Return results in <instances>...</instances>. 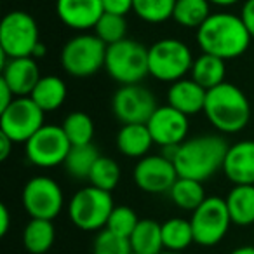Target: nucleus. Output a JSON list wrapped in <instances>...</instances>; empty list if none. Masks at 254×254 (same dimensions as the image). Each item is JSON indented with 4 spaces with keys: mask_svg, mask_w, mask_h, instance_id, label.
Masks as SVG:
<instances>
[{
    "mask_svg": "<svg viewBox=\"0 0 254 254\" xmlns=\"http://www.w3.org/2000/svg\"><path fill=\"white\" fill-rule=\"evenodd\" d=\"M40 42L39 25L30 12L12 11L0 23V53L2 61L14 58H32Z\"/></svg>",
    "mask_w": 254,
    "mask_h": 254,
    "instance_id": "6e6552de",
    "label": "nucleus"
},
{
    "mask_svg": "<svg viewBox=\"0 0 254 254\" xmlns=\"http://www.w3.org/2000/svg\"><path fill=\"white\" fill-rule=\"evenodd\" d=\"M132 178L136 187L146 193H169L180 174L173 160L160 153L139 159L132 171Z\"/></svg>",
    "mask_w": 254,
    "mask_h": 254,
    "instance_id": "4468645a",
    "label": "nucleus"
},
{
    "mask_svg": "<svg viewBox=\"0 0 254 254\" xmlns=\"http://www.w3.org/2000/svg\"><path fill=\"white\" fill-rule=\"evenodd\" d=\"M204 113L216 131L223 134H237L251 122V103L244 91L230 82L209 89Z\"/></svg>",
    "mask_w": 254,
    "mask_h": 254,
    "instance_id": "7ed1b4c3",
    "label": "nucleus"
},
{
    "mask_svg": "<svg viewBox=\"0 0 254 254\" xmlns=\"http://www.w3.org/2000/svg\"><path fill=\"white\" fill-rule=\"evenodd\" d=\"M105 70L120 85L139 84L146 75H150L148 49L132 39L112 44L106 49Z\"/></svg>",
    "mask_w": 254,
    "mask_h": 254,
    "instance_id": "20e7f679",
    "label": "nucleus"
},
{
    "mask_svg": "<svg viewBox=\"0 0 254 254\" xmlns=\"http://www.w3.org/2000/svg\"><path fill=\"white\" fill-rule=\"evenodd\" d=\"M191 228L195 244L202 247H212L226 237L232 225L225 198L211 195L193 212H191Z\"/></svg>",
    "mask_w": 254,
    "mask_h": 254,
    "instance_id": "1a4fd4ad",
    "label": "nucleus"
},
{
    "mask_svg": "<svg viewBox=\"0 0 254 254\" xmlns=\"http://www.w3.org/2000/svg\"><path fill=\"white\" fill-rule=\"evenodd\" d=\"M14 99H16L14 92H12L11 87H9V85L0 78V112L7 108Z\"/></svg>",
    "mask_w": 254,
    "mask_h": 254,
    "instance_id": "4c0bfd02",
    "label": "nucleus"
},
{
    "mask_svg": "<svg viewBox=\"0 0 254 254\" xmlns=\"http://www.w3.org/2000/svg\"><path fill=\"white\" fill-rule=\"evenodd\" d=\"M230 254H254V246H240L233 249Z\"/></svg>",
    "mask_w": 254,
    "mask_h": 254,
    "instance_id": "37998d69",
    "label": "nucleus"
},
{
    "mask_svg": "<svg viewBox=\"0 0 254 254\" xmlns=\"http://www.w3.org/2000/svg\"><path fill=\"white\" fill-rule=\"evenodd\" d=\"M105 12L126 16L132 11V0H101Z\"/></svg>",
    "mask_w": 254,
    "mask_h": 254,
    "instance_id": "c9c22d12",
    "label": "nucleus"
},
{
    "mask_svg": "<svg viewBox=\"0 0 254 254\" xmlns=\"http://www.w3.org/2000/svg\"><path fill=\"white\" fill-rule=\"evenodd\" d=\"M160 254H181V253H174V251H162Z\"/></svg>",
    "mask_w": 254,
    "mask_h": 254,
    "instance_id": "c03bdc74",
    "label": "nucleus"
},
{
    "mask_svg": "<svg viewBox=\"0 0 254 254\" xmlns=\"http://www.w3.org/2000/svg\"><path fill=\"white\" fill-rule=\"evenodd\" d=\"M115 209L112 191L101 190L92 185L84 187L71 197L68 216L71 223L82 232H99L106 228V223Z\"/></svg>",
    "mask_w": 254,
    "mask_h": 254,
    "instance_id": "0eeeda50",
    "label": "nucleus"
},
{
    "mask_svg": "<svg viewBox=\"0 0 254 254\" xmlns=\"http://www.w3.org/2000/svg\"><path fill=\"white\" fill-rule=\"evenodd\" d=\"M40 78L42 75L33 58H14L2 61V80L11 87L16 98L32 94Z\"/></svg>",
    "mask_w": 254,
    "mask_h": 254,
    "instance_id": "f3484780",
    "label": "nucleus"
},
{
    "mask_svg": "<svg viewBox=\"0 0 254 254\" xmlns=\"http://www.w3.org/2000/svg\"><path fill=\"white\" fill-rule=\"evenodd\" d=\"M228 145L218 134L188 138L176 148L174 166L181 178L205 181L223 169Z\"/></svg>",
    "mask_w": 254,
    "mask_h": 254,
    "instance_id": "f03ea898",
    "label": "nucleus"
},
{
    "mask_svg": "<svg viewBox=\"0 0 254 254\" xmlns=\"http://www.w3.org/2000/svg\"><path fill=\"white\" fill-rule=\"evenodd\" d=\"M197 42L202 53L228 61L246 54L253 37L240 16L232 12H214L197 30Z\"/></svg>",
    "mask_w": 254,
    "mask_h": 254,
    "instance_id": "f257e3e1",
    "label": "nucleus"
},
{
    "mask_svg": "<svg viewBox=\"0 0 254 254\" xmlns=\"http://www.w3.org/2000/svg\"><path fill=\"white\" fill-rule=\"evenodd\" d=\"M155 145L146 124H122L117 134V148L129 159H143Z\"/></svg>",
    "mask_w": 254,
    "mask_h": 254,
    "instance_id": "aec40b11",
    "label": "nucleus"
},
{
    "mask_svg": "<svg viewBox=\"0 0 254 254\" xmlns=\"http://www.w3.org/2000/svg\"><path fill=\"white\" fill-rule=\"evenodd\" d=\"M209 2H211V5H218V7H232L240 0H209Z\"/></svg>",
    "mask_w": 254,
    "mask_h": 254,
    "instance_id": "a19ab883",
    "label": "nucleus"
},
{
    "mask_svg": "<svg viewBox=\"0 0 254 254\" xmlns=\"http://www.w3.org/2000/svg\"><path fill=\"white\" fill-rule=\"evenodd\" d=\"M169 197L176 207L193 212L207 198V195H205V190L202 187V181L180 176L169 190Z\"/></svg>",
    "mask_w": 254,
    "mask_h": 254,
    "instance_id": "a878e982",
    "label": "nucleus"
},
{
    "mask_svg": "<svg viewBox=\"0 0 254 254\" xmlns=\"http://www.w3.org/2000/svg\"><path fill=\"white\" fill-rule=\"evenodd\" d=\"M131 251V242L127 237L117 235L108 228L99 230L92 242V254H129Z\"/></svg>",
    "mask_w": 254,
    "mask_h": 254,
    "instance_id": "72a5a7b5",
    "label": "nucleus"
},
{
    "mask_svg": "<svg viewBox=\"0 0 254 254\" xmlns=\"http://www.w3.org/2000/svg\"><path fill=\"white\" fill-rule=\"evenodd\" d=\"M71 143L64 134L63 127L46 124L25 143L26 159L37 167L49 169L64 164L70 153Z\"/></svg>",
    "mask_w": 254,
    "mask_h": 254,
    "instance_id": "9b49d317",
    "label": "nucleus"
},
{
    "mask_svg": "<svg viewBox=\"0 0 254 254\" xmlns=\"http://www.w3.org/2000/svg\"><path fill=\"white\" fill-rule=\"evenodd\" d=\"M190 117L178 112L171 105L159 106L146 122L155 145L167 148V146H178L188 139V129H190Z\"/></svg>",
    "mask_w": 254,
    "mask_h": 254,
    "instance_id": "2eb2a0df",
    "label": "nucleus"
},
{
    "mask_svg": "<svg viewBox=\"0 0 254 254\" xmlns=\"http://www.w3.org/2000/svg\"><path fill=\"white\" fill-rule=\"evenodd\" d=\"M176 0H132V11L139 19L152 25H159L173 19Z\"/></svg>",
    "mask_w": 254,
    "mask_h": 254,
    "instance_id": "7c9ffc66",
    "label": "nucleus"
},
{
    "mask_svg": "<svg viewBox=\"0 0 254 254\" xmlns=\"http://www.w3.org/2000/svg\"><path fill=\"white\" fill-rule=\"evenodd\" d=\"M157 108L153 92L139 84L120 85L112 98V110L122 124H146Z\"/></svg>",
    "mask_w": 254,
    "mask_h": 254,
    "instance_id": "ddd939ff",
    "label": "nucleus"
},
{
    "mask_svg": "<svg viewBox=\"0 0 254 254\" xmlns=\"http://www.w3.org/2000/svg\"><path fill=\"white\" fill-rule=\"evenodd\" d=\"M16 143L12 141L11 138H7L5 134L0 132V160H5L9 155H11V148L14 146Z\"/></svg>",
    "mask_w": 254,
    "mask_h": 254,
    "instance_id": "ea45409f",
    "label": "nucleus"
},
{
    "mask_svg": "<svg viewBox=\"0 0 254 254\" xmlns=\"http://www.w3.org/2000/svg\"><path fill=\"white\" fill-rule=\"evenodd\" d=\"M139 218L134 212V209L127 207V205H115V209L112 211L106 223V228L112 230L113 233L122 237H131V233L134 232V228L138 226Z\"/></svg>",
    "mask_w": 254,
    "mask_h": 254,
    "instance_id": "f704fd0d",
    "label": "nucleus"
},
{
    "mask_svg": "<svg viewBox=\"0 0 254 254\" xmlns=\"http://www.w3.org/2000/svg\"><path fill=\"white\" fill-rule=\"evenodd\" d=\"M162 240L164 249L181 253L187 249L190 244L195 242L193 228H191L190 219L185 218H171L162 223Z\"/></svg>",
    "mask_w": 254,
    "mask_h": 254,
    "instance_id": "cd10ccee",
    "label": "nucleus"
},
{
    "mask_svg": "<svg viewBox=\"0 0 254 254\" xmlns=\"http://www.w3.org/2000/svg\"><path fill=\"white\" fill-rule=\"evenodd\" d=\"M44 54H46V46H44V42H39L35 49H33L32 58H33V60H39V58H42Z\"/></svg>",
    "mask_w": 254,
    "mask_h": 254,
    "instance_id": "79ce46f5",
    "label": "nucleus"
},
{
    "mask_svg": "<svg viewBox=\"0 0 254 254\" xmlns=\"http://www.w3.org/2000/svg\"><path fill=\"white\" fill-rule=\"evenodd\" d=\"M64 134L70 139L71 146L75 145H89L94 138V122L84 112H71L70 115L64 117L63 124Z\"/></svg>",
    "mask_w": 254,
    "mask_h": 254,
    "instance_id": "c756f323",
    "label": "nucleus"
},
{
    "mask_svg": "<svg viewBox=\"0 0 254 254\" xmlns=\"http://www.w3.org/2000/svg\"><path fill=\"white\" fill-rule=\"evenodd\" d=\"M211 14L209 0H176L173 19L183 28L198 30Z\"/></svg>",
    "mask_w": 254,
    "mask_h": 254,
    "instance_id": "bb28decb",
    "label": "nucleus"
},
{
    "mask_svg": "<svg viewBox=\"0 0 254 254\" xmlns=\"http://www.w3.org/2000/svg\"><path fill=\"white\" fill-rule=\"evenodd\" d=\"M106 46L96 33H78L61 49V66L77 78L92 77L105 68Z\"/></svg>",
    "mask_w": 254,
    "mask_h": 254,
    "instance_id": "39448f33",
    "label": "nucleus"
},
{
    "mask_svg": "<svg viewBox=\"0 0 254 254\" xmlns=\"http://www.w3.org/2000/svg\"><path fill=\"white\" fill-rule=\"evenodd\" d=\"M129 254H139V253H134V251H131V253H129Z\"/></svg>",
    "mask_w": 254,
    "mask_h": 254,
    "instance_id": "a18cd8bd",
    "label": "nucleus"
},
{
    "mask_svg": "<svg viewBox=\"0 0 254 254\" xmlns=\"http://www.w3.org/2000/svg\"><path fill=\"white\" fill-rule=\"evenodd\" d=\"M191 49L180 39H162L148 47L150 75L160 82H178L185 78L193 66Z\"/></svg>",
    "mask_w": 254,
    "mask_h": 254,
    "instance_id": "423d86ee",
    "label": "nucleus"
},
{
    "mask_svg": "<svg viewBox=\"0 0 254 254\" xmlns=\"http://www.w3.org/2000/svg\"><path fill=\"white\" fill-rule=\"evenodd\" d=\"M68 96V87L64 80L56 75H44L32 91L30 98L44 110V112H54L61 108Z\"/></svg>",
    "mask_w": 254,
    "mask_h": 254,
    "instance_id": "4be33fe9",
    "label": "nucleus"
},
{
    "mask_svg": "<svg viewBox=\"0 0 254 254\" xmlns=\"http://www.w3.org/2000/svg\"><path fill=\"white\" fill-rule=\"evenodd\" d=\"M56 228L51 219L32 218L23 230V247L30 254H46L54 246Z\"/></svg>",
    "mask_w": 254,
    "mask_h": 254,
    "instance_id": "5701e85b",
    "label": "nucleus"
},
{
    "mask_svg": "<svg viewBox=\"0 0 254 254\" xmlns=\"http://www.w3.org/2000/svg\"><path fill=\"white\" fill-rule=\"evenodd\" d=\"M46 112L30 96L16 98L0 112V132L14 143H26L40 127L46 126Z\"/></svg>",
    "mask_w": 254,
    "mask_h": 254,
    "instance_id": "9d476101",
    "label": "nucleus"
},
{
    "mask_svg": "<svg viewBox=\"0 0 254 254\" xmlns=\"http://www.w3.org/2000/svg\"><path fill=\"white\" fill-rule=\"evenodd\" d=\"M98 159L99 153L92 143H89V145H75L70 148V153H68L63 166L70 176L77 178V180H87L89 174H91V169L94 167Z\"/></svg>",
    "mask_w": 254,
    "mask_h": 254,
    "instance_id": "c85d7f7f",
    "label": "nucleus"
},
{
    "mask_svg": "<svg viewBox=\"0 0 254 254\" xmlns=\"http://www.w3.org/2000/svg\"><path fill=\"white\" fill-rule=\"evenodd\" d=\"M11 226V212H9L7 205H0V237H5Z\"/></svg>",
    "mask_w": 254,
    "mask_h": 254,
    "instance_id": "58836bf2",
    "label": "nucleus"
},
{
    "mask_svg": "<svg viewBox=\"0 0 254 254\" xmlns=\"http://www.w3.org/2000/svg\"><path fill=\"white\" fill-rule=\"evenodd\" d=\"M239 16L242 18L247 32H249V35L253 37V40H254V0H246V2H244Z\"/></svg>",
    "mask_w": 254,
    "mask_h": 254,
    "instance_id": "e433bc0d",
    "label": "nucleus"
},
{
    "mask_svg": "<svg viewBox=\"0 0 254 254\" xmlns=\"http://www.w3.org/2000/svg\"><path fill=\"white\" fill-rule=\"evenodd\" d=\"M223 173L233 185H254V141L244 139L230 145Z\"/></svg>",
    "mask_w": 254,
    "mask_h": 254,
    "instance_id": "a211bd4d",
    "label": "nucleus"
},
{
    "mask_svg": "<svg viewBox=\"0 0 254 254\" xmlns=\"http://www.w3.org/2000/svg\"><path fill=\"white\" fill-rule=\"evenodd\" d=\"M56 14L71 30H94L105 14L101 0H56Z\"/></svg>",
    "mask_w": 254,
    "mask_h": 254,
    "instance_id": "dca6fc26",
    "label": "nucleus"
},
{
    "mask_svg": "<svg viewBox=\"0 0 254 254\" xmlns=\"http://www.w3.org/2000/svg\"><path fill=\"white\" fill-rule=\"evenodd\" d=\"M131 249L139 254H160L164 249L162 223L153 219H139L138 226L129 237Z\"/></svg>",
    "mask_w": 254,
    "mask_h": 254,
    "instance_id": "b1692460",
    "label": "nucleus"
},
{
    "mask_svg": "<svg viewBox=\"0 0 254 254\" xmlns=\"http://www.w3.org/2000/svg\"><path fill=\"white\" fill-rule=\"evenodd\" d=\"M225 75H226L225 60L207 53H202L198 58H195L193 66H191L190 71V77L198 85H202L205 91L214 89L216 85L223 84L225 82Z\"/></svg>",
    "mask_w": 254,
    "mask_h": 254,
    "instance_id": "393cba45",
    "label": "nucleus"
},
{
    "mask_svg": "<svg viewBox=\"0 0 254 254\" xmlns=\"http://www.w3.org/2000/svg\"><path fill=\"white\" fill-rule=\"evenodd\" d=\"M205 98H207V91L202 85H198L191 77H185L178 82H173L167 91V105L185 113L187 117L204 112Z\"/></svg>",
    "mask_w": 254,
    "mask_h": 254,
    "instance_id": "6ab92c4d",
    "label": "nucleus"
},
{
    "mask_svg": "<svg viewBox=\"0 0 254 254\" xmlns=\"http://www.w3.org/2000/svg\"><path fill=\"white\" fill-rule=\"evenodd\" d=\"M94 33L106 44V46H112V44H117V42H120V40L127 39L126 16L105 12V14L101 16V19L98 21V25L94 26Z\"/></svg>",
    "mask_w": 254,
    "mask_h": 254,
    "instance_id": "473e14b6",
    "label": "nucleus"
},
{
    "mask_svg": "<svg viewBox=\"0 0 254 254\" xmlns=\"http://www.w3.org/2000/svg\"><path fill=\"white\" fill-rule=\"evenodd\" d=\"M21 202L30 218L51 219L60 216L64 205L61 187L49 176H33L23 187Z\"/></svg>",
    "mask_w": 254,
    "mask_h": 254,
    "instance_id": "f8f14e48",
    "label": "nucleus"
},
{
    "mask_svg": "<svg viewBox=\"0 0 254 254\" xmlns=\"http://www.w3.org/2000/svg\"><path fill=\"white\" fill-rule=\"evenodd\" d=\"M225 202L232 223L239 226L254 225V185H233Z\"/></svg>",
    "mask_w": 254,
    "mask_h": 254,
    "instance_id": "412c9836",
    "label": "nucleus"
},
{
    "mask_svg": "<svg viewBox=\"0 0 254 254\" xmlns=\"http://www.w3.org/2000/svg\"><path fill=\"white\" fill-rule=\"evenodd\" d=\"M89 185L96 188H101L106 191H113L117 188L120 181V167L110 157H103L99 155V159L96 160L94 167L91 169L89 174Z\"/></svg>",
    "mask_w": 254,
    "mask_h": 254,
    "instance_id": "2f4dec72",
    "label": "nucleus"
}]
</instances>
